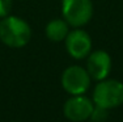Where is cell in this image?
I'll list each match as a JSON object with an SVG mask.
<instances>
[{
  "instance_id": "cell-1",
  "label": "cell",
  "mask_w": 123,
  "mask_h": 122,
  "mask_svg": "<svg viewBox=\"0 0 123 122\" xmlns=\"http://www.w3.org/2000/svg\"><path fill=\"white\" fill-rule=\"evenodd\" d=\"M31 38L30 25L17 16H7L0 21V41L12 49L24 47Z\"/></svg>"
},
{
  "instance_id": "cell-2",
  "label": "cell",
  "mask_w": 123,
  "mask_h": 122,
  "mask_svg": "<svg viewBox=\"0 0 123 122\" xmlns=\"http://www.w3.org/2000/svg\"><path fill=\"white\" fill-rule=\"evenodd\" d=\"M93 103L109 110L121 106L123 104V83L114 79L99 80L93 91Z\"/></svg>"
},
{
  "instance_id": "cell-3",
  "label": "cell",
  "mask_w": 123,
  "mask_h": 122,
  "mask_svg": "<svg viewBox=\"0 0 123 122\" xmlns=\"http://www.w3.org/2000/svg\"><path fill=\"white\" fill-rule=\"evenodd\" d=\"M63 19L72 28H83L93 17L92 0H62Z\"/></svg>"
},
{
  "instance_id": "cell-4",
  "label": "cell",
  "mask_w": 123,
  "mask_h": 122,
  "mask_svg": "<svg viewBox=\"0 0 123 122\" xmlns=\"http://www.w3.org/2000/svg\"><path fill=\"white\" fill-rule=\"evenodd\" d=\"M90 80L86 68L81 66H69L62 74V87L71 96L84 95L90 87Z\"/></svg>"
},
{
  "instance_id": "cell-5",
  "label": "cell",
  "mask_w": 123,
  "mask_h": 122,
  "mask_svg": "<svg viewBox=\"0 0 123 122\" xmlns=\"http://www.w3.org/2000/svg\"><path fill=\"white\" fill-rule=\"evenodd\" d=\"M94 108L93 100L84 95H74L64 103L63 113L67 120L72 122H83L89 120Z\"/></svg>"
},
{
  "instance_id": "cell-6",
  "label": "cell",
  "mask_w": 123,
  "mask_h": 122,
  "mask_svg": "<svg viewBox=\"0 0 123 122\" xmlns=\"http://www.w3.org/2000/svg\"><path fill=\"white\" fill-rule=\"evenodd\" d=\"M67 53L75 59H84L92 51V38L81 28H75L66 37Z\"/></svg>"
},
{
  "instance_id": "cell-7",
  "label": "cell",
  "mask_w": 123,
  "mask_h": 122,
  "mask_svg": "<svg viewBox=\"0 0 123 122\" xmlns=\"http://www.w3.org/2000/svg\"><path fill=\"white\" fill-rule=\"evenodd\" d=\"M86 59V71L93 80H104L111 71V58L104 50L90 51Z\"/></svg>"
},
{
  "instance_id": "cell-8",
  "label": "cell",
  "mask_w": 123,
  "mask_h": 122,
  "mask_svg": "<svg viewBox=\"0 0 123 122\" xmlns=\"http://www.w3.org/2000/svg\"><path fill=\"white\" fill-rule=\"evenodd\" d=\"M46 37L52 42L64 41L69 33V25L64 19H55L47 22L45 29Z\"/></svg>"
},
{
  "instance_id": "cell-9",
  "label": "cell",
  "mask_w": 123,
  "mask_h": 122,
  "mask_svg": "<svg viewBox=\"0 0 123 122\" xmlns=\"http://www.w3.org/2000/svg\"><path fill=\"white\" fill-rule=\"evenodd\" d=\"M107 117H109V109H105L102 106L94 105L89 120L92 122H105L107 120Z\"/></svg>"
},
{
  "instance_id": "cell-10",
  "label": "cell",
  "mask_w": 123,
  "mask_h": 122,
  "mask_svg": "<svg viewBox=\"0 0 123 122\" xmlns=\"http://www.w3.org/2000/svg\"><path fill=\"white\" fill-rule=\"evenodd\" d=\"M11 11H12V0H0V17L9 16Z\"/></svg>"
}]
</instances>
